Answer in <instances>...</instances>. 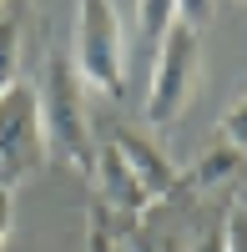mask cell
<instances>
[{"label": "cell", "mask_w": 247, "mask_h": 252, "mask_svg": "<svg viewBox=\"0 0 247 252\" xmlns=\"http://www.w3.org/2000/svg\"><path fill=\"white\" fill-rule=\"evenodd\" d=\"M237 207H242V212H247V197H242V202H237Z\"/></svg>", "instance_id": "cell-14"}, {"label": "cell", "mask_w": 247, "mask_h": 252, "mask_svg": "<svg viewBox=\"0 0 247 252\" xmlns=\"http://www.w3.org/2000/svg\"><path fill=\"white\" fill-rule=\"evenodd\" d=\"M20 81V15L0 10V96Z\"/></svg>", "instance_id": "cell-8"}, {"label": "cell", "mask_w": 247, "mask_h": 252, "mask_svg": "<svg viewBox=\"0 0 247 252\" xmlns=\"http://www.w3.org/2000/svg\"><path fill=\"white\" fill-rule=\"evenodd\" d=\"M86 252H121V242H116V232H111L101 207H91V217H86Z\"/></svg>", "instance_id": "cell-9"}, {"label": "cell", "mask_w": 247, "mask_h": 252, "mask_svg": "<svg viewBox=\"0 0 247 252\" xmlns=\"http://www.w3.org/2000/svg\"><path fill=\"white\" fill-rule=\"evenodd\" d=\"M222 237H227V252H247V212L237 202L222 212Z\"/></svg>", "instance_id": "cell-11"}, {"label": "cell", "mask_w": 247, "mask_h": 252, "mask_svg": "<svg viewBox=\"0 0 247 252\" xmlns=\"http://www.w3.org/2000/svg\"><path fill=\"white\" fill-rule=\"evenodd\" d=\"M91 182H101L106 202L121 207V212H147V207H152V197L141 192V182L131 177V166L121 161V152H116L111 141L96 146V172H91Z\"/></svg>", "instance_id": "cell-6"}, {"label": "cell", "mask_w": 247, "mask_h": 252, "mask_svg": "<svg viewBox=\"0 0 247 252\" xmlns=\"http://www.w3.org/2000/svg\"><path fill=\"white\" fill-rule=\"evenodd\" d=\"M222 146H232V152L247 157V96L237 101L227 116H222Z\"/></svg>", "instance_id": "cell-10"}, {"label": "cell", "mask_w": 247, "mask_h": 252, "mask_svg": "<svg viewBox=\"0 0 247 252\" xmlns=\"http://www.w3.org/2000/svg\"><path fill=\"white\" fill-rule=\"evenodd\" d=\"M197 252H227V237H222V217H217V227H212V232L197 242Z\"/></svg>", "instance_id": "cell-13"}, {"label": "cell", "mask_w": 247, "mask_h": 252, "mask_svg": "<svg viewBox=\"0 0 247 252\" xmlns=\"http://www.w3.org/2000/svg\"><path fill=\"white\" fill-rule=\"evenodd\" d=\"M111 146L121 152V161L131 166V177L141 182V192H147L152 202H156V197L182 192V166H177L167 152H161L152 136H141V131H131V126H121V131L111 136Z\"/></svg>", "instance_id": "cell-5"}, {"label": "cell", "mask_w": 247, "mask_h": 252, "mask_svg": "<svg viewBox=\"0 0 247 252\" xmlns=\"http://www.w3.org/2000/svg\"><path fill=\"white\" fill-rule=\"evenodd\" d=\"M35 106H40L46 152L66 157L81 177H91L96 172V136H91V121H86V101H81V76H76L71 56L61 46L46 56V71H40V86H35Z\"/></svg>", "instance_id": "cell-1"}, {"label": "cell", "mask_w": 247, "mask_h": 252, "mask_svg": "<svg viewBox=\"0 0 247 252\" xmlns=\"http://www.w3.org/2000/svg\"><path fill=\"white\" fill-rule=\"evenodd\" d=\"M242 166V152L232 146H212V152H202L192 172H182V187H197V192H217V187H227L232 172Z\"/></svg>", "instance_id": "cell-7"}, {"label": "cell", "mask_w": 247, "mask_h": 252, "mask_svg": "<svg viewBox=\"0 0 247 252\" xmlns=\"http://www.w3.org/2000/svg\"><path fill=\"white\" fill-rule=\"evenodd\" d=\"M71 66L81 76V86H96L106 96H121L126 86V31H121V10L86 0L76 5V51Z\"/></svg>", "instance_id": "cell-3"}, {"label": "cell", "mask_w": 247, "mask_h": 252, "mask_svg": "<svg viewBox=\"0 0 247 252\" xmlns=\"http://www.w3.org/2000/svg\"><path fill=\"white\" fill-rule=\"evenodd\" d=\"M46 131H40V106H35V86L15 81L0 96V177L15 187L20 177H35L46 166Z\"/></svg>", "instance_id": "cell-4"}, {"label": "cell", "mask_w": 247, "mask_h": 252, "mask_svg": "<svg viewBox=\"0 0 247 252\" xmlns=\"http://www.w3.org/2000/svg\"><path fill=\"white\" fill-rule=\"evenodd\" d=\"M197 71H202V35L192 26V15L177 10V20L167 26V35H161V46L152 56V81H147V121L152 126H167L187 111Z\"/></svg>", "instance_id": "cell-2"}, {"label": "cell", "mask_w": 247, "mask_h": 252, "mask_svg": "<svg viewBox=\"0 0 247 252\" xmlns=\"http://www.w3.org/2000/svg\"><path fill=\"white\" fill-rule=\"evenodd\" d=\"M10 222H15V187H0V252L10 242Z\"/></svg>", "instance_id": "cell-12"}, {"label": "cell", "mask_w": 247, "mask_h": 252, "mask_svg": "<svg viewBox=\"0 0 247 252\" xmlns=\"http://www.w3.org/2000/svg\"><path fill=\"white\" fill-rule=\"evenodd\" d=\"M0 187H5V177H0Z\"/></svg>", "instance_id": "cell-15"}]
</instances>
